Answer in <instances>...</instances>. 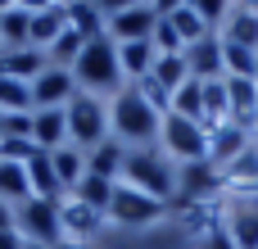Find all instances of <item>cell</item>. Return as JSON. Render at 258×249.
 <instances>
[{
	"label": "cell",
	"instance_id": "obj_1",
	"mask_svg": "<svg viewBox=\"0 0 258 249\" xmlns=\"http://www.w3.org/2000/svg\"><path fill=\"white\" fill-rule=\"evenodd\" d=\"M159 132H163V113L150 109V100L136 86H122L109 100V136L118 145H127V150H154Z\"/></svg>",
	"mask_w": 258,
	"mask_h": 249
},
{
	"label": "cell",
	"instance_id": "obj_35",
	"mask_svg": "<svg viewBox=\"0 0 258 249\" xmlns=\"http://www.w3.org/2000/svg\"><path fill=\"white\" fill-rule=\"evenodd\" d=\"M200 245H204V249H236V245H231V236H227V227H218V231H209V236H204Z\"/></svg>",
	"mask_w": 258,
	"mask_h": 249
},
{
	"label": "cell",
	"instance_id": "obj_20",
	"mask_svg": "<svg viewBox=\"0 0 258 249\" xmlns=\"http://www.w3.org/2000/svg\"><path fill=\"white\" fill-rule=\"evenodd\" d=\"M45 68H50V59H45V50H36V45H23V50H5V54H0V73H5V77H18V82L41 77Z\"/></svg>",
	"mask_w": 258,
	"mask_h": 249
},
{
	"label": "cell",
	"instance_id": "obj_28",
	"mask_svg": "<svg viewBox=\"0 0 258 249\" xmlns=\"http://www.w3.org/2000/svg\"><path fill=\"white\" fill-rule=\"evenodd\" d=\"M150 77H154V82H159L168 95H172V91H181V86L190 82V73H186V54H159Z\"/></svg>",
	"mask_w": 258,
	"mask_h": 249
},
{
	"label": "cell",
	"instance_id": "obj_41",
	"mask_svg": "<svg viewBox=\"0 0 258 249\" xmlns=\"http://www.w3.org/2000/svg\"><path fill=\"white\" fill-rule=\"evenodd\" d=\"M254 82H258V73H254Z\"/></svg>",
	"mask_w": 258,
	"mask_h": 249
},
{
	"label": "cell",
	"instance_id": "obj_23",
	"mask_svg": "<svg viewBox=\"0 0 258 249\" xmlns=\"http://www.w3.org/2000/svg\"><path fill=\"white\" fill-rule=\"evenodd\" d=\"M50 168H54V177H59V186H63V195H68V191H77V181L86 177V150L63 145V150L50 154Z\"/></svg>",
	"mask_w": 258,
	"mask_h": 249
},
{
	"label": "cell",
	"instance_id": "obj_18",
	"mask_svg": "<svg viewBox=\"0 0 258 249\" xmlns=\"http://www.w3.org/2000/svg\"><path fill=\"white\" fill-rule=\"evenodd\" d=\"M163 18H168L172 32L181 36V45H195V41L213 36V27L204 23V14L195 9V0H186V5H163Z\"/></svg>",
	"mask_w": 258,
	"mask_h": 249
},
{
	"label": "cell",
	"instance_id": "obj_42",
	"mask_svg": "<svg viewBox=\"0 0 258 249\" xmlns=\"http://www.w3.org/2000/svg\"><path fill=\"white\" fill-rule=\"evenodd\" d=\"M254 145H258V136H254Z\"/></svg>",
	"mask_w": 258,
	"mask_h": 249
},
{
	"label": "cell",
	"instance_id": "obj_29",
	"mask_svg": "<svg viewBox=\"0 0 258 249\" xmlns=\"http://www.w3.org/2000/svg\"><path fill=\"white\" fill-rule=\"evenodd\" d=\"M172 113L177 118H190V122H204V82H186L181 91H172Z\"/></svg>",
	"mask_w": 258,
	"mask_h": 249
},
{
	"label": "cell",
	"instance_id": "obj_3",
	"mask_svg": "<svg viewBox=\"0 0 258 249\" xmlns=\"http://www.w3.org/2000/svg\"><path fill=\"white\" fill-rule=\"evenodd\" d=\"M122 181L145 191L150 200L159 204H177V163L163 154V150H127V163H122Z\"/></svg>",
	"mask_w": 258,
	"mask_h": 249
},
{
	"label": "cell",
	"instance_id": "obj_19",
	"mask_svg": "<svg viewBox=\"0 0 258 249\" xmlns=\"http://www.w3.org/2000/svg\"><path fill=\"white\" fill-rule=\"evenodd\" d=\"M154 59H159V50H154V41H132V45H118V68H122V77H127V86H136V82H145V77L154 73Z\"/></svg>",
	"mask_w": 258,
	"mask_h": 249
},
{
	"label": "cell",
	"instance_id": "obj_39",
	"mask_svg": "<svg viewBox=\"0 0 258 249\" xmlns=\"http://www.w3.org/2000/svg\"><path fill=\"white\" fill-rule=\"evenodd\" d=\"M23 249H54V245H36V240H23Z\"/></svg>",
	"mask_w": 258,
	"mask_h": 249
},
{
	"label": "cell",
	"instance_id": "obj_31",
	"mask_svg": "<svg viewBox=\"0 0 258 249\" xmlns=\"http://www.w3.org/2000/svg\"><path fill=\"white\" fill-rule=\"evenodd\" d=\"M0 113H32V86L0 73Z\"/></svg>",
	"mask_w": 258,
	"mask_h": 249
},
{
	"label": "cell",
	"instance_id": "obj_8",
	"mask_svg": "<svg viewBox=\"0 0 258 249\" xmlns=\"http://www.w3.org/2000/svg\"><path fill=\"white\" fill-rule=\"evenodd\" d=\"M159 18H163V5H118L109 9L104 32L113 36V45H132V41H150Z\"/></svg>",
	"mask_w": 258,
	"mask_h": 249
},
{
	"label": "cell",
	"instance_id": "obj_32",
	"mask_svg": "<svg viewBox=\"0 0 258 249\" xmlns=\"http://www.w3.org/2000/svg\"><path fill=\"white\" fill-rule=\"evenodd\" d=\"M218 41H222V36H218ZM222 68H227V77H254L258 73V50L227 45V41H222Z\"/></svg>",
	"mask_w": 258,
	"mask_h": 249
},
{
	"label": "cell",
	"instance_id": "obj_30",
	"mask_svg": "<svg viewBox=\"0 0 258 249\" xmlns=\"http://www.w3.org/2000/svg\"><path fill=\"white\" fill-rule=\"evenodd\" d=\"M73 200H82V204H91V209H100V213H109V200H113V181H104V177H95V172H86L82 181H77V191H68Z\"/></svg>",
	"mask_w": 258,
	"mask_h": 249
},
{
	"label": "cell",
	"instance_id": "obj_2",
	"mask_svg": "<svg viewBox=\"0 0 258 249\" xmlns=\"http://www.w3.org/2000/svg\"><path fill=\"white\" fill-rule=\"evenodd\" d=\"M73 82H77L82 95H95V100H113V95L127 86V77H122V68H118V45H113L109 32L82 45V54H77V64H73Z\"/></svg>",
	"mask_w": 258,
	"mask_h": 249
},
{
	"label": "cell",
	"instance_id": "obj_5",
	"mask_svg": "<svg viewBox=\"0 0 258 249\" xmlns=\"http://www.w3.org/2000/svg\"><path fill=\"white\" fill-rule=\"evenodd\" d=\"M109 141V100H95V95H82L68 104V145L77 150H95Z\"/></svg>",
	"mask_w": 258,
	"mask_h": 249
},
{
	"label": "cell",
	"instance_id": "obj_38",
	"mask_svg": "<svg viewBox=\"0 0 258 249\" xmlns=\"http://www.w3.org/2000/svg\"><path fill=\"white\" fill-rule=\"evenodd\" d=\"M54 249H91V245H82V240H59Z\"/></svg>",
	"mask_w": 258,
	"mask_h": 249
},
{
	"label": "cell",
	"instance_id": "obj_24",
	"mask_svg": "<svg viewBox=\"0 0 258 249\" xmlns=\"http://www.w3.org/2000/svg\"><path fill=\"white\" fill-rule=\"evenodd\" d=\"M63 9H68V27H73L82 41L104 36V27H109V9H100V5H63Z\"/></svg>",
	"mask_w": 258,
	"mask_h": 249
},
{
	"label": "cell",
	"instance_id": "obj_16",
	"mask_svg": "<svg viewBox=\"0 0 258 249\" xmlns=\"http://www.w3.org/2000/svg\"><path fill=\"white\" fill-rule=\"evenodd\" d=\"M227 104H231V122L249 127L258 122V82L254 77H227Z\"/></svg>",
	"mask_w": 258,
	"mask_h": 249
},
{
	"label": "cell",
	"instance_id": "obj_7",
	"mask_svg": "<svg viewBox=\"0 0 258 249\" xmlns=\"http://www.w3.org/2000/svg\"><path fill=\"white\" fill-rule=\"evenodd\" d=\"M14 227H18L23 240H36V245H59L63 240V231H59V204L36 200V195L14 209Z\"/></svg>",
	"mask_w": 258,
	"mask_h": 249
},
{
	"label": "cell",
	"instance_id": "obj_11",
	"mask_svg": "<svg viewBox=\"0 0 258 249\" xmlns=\"http://www.w3.org/2000/svg\"><path fill=\"white\" fill-rule=\"evenodd\" d=\"M68 32V9L63 5H32V27H27V45L50 50L59 36Z\"/></svg>",
	"mask_w": 258,
	"mask_h": 249
},
{
	"label": "cell",
	"instance_id": "obj_27",
	"mask_svg": "<svg viewBox=\"0 0 258 249\" xmlns=\"http://www.w3.org/2000/svg\"><path fill=\"white\" fill-rule=\"evenodd\" d=\"M222 122H231V104H227V77H213V82H204V127L213 132V127H222Z\"/></svg>",
	"mask_w": 258,
	"mask_h": 249
},
{
	"label": "cell",
	"instance_id": "obj_22",
	"mask_svg": "<svg viewBox=\"0 0 258 249\" xmlns=\"http://www.w3.org/2000/svg\"><path fill=\"white\" fill-rule=\"evenodd\" d=\"M32 27V5H0V41L5 50H23Z\"/></svg>",
	"mask_w": 258,
	"mask_h": 249
},
{
	"label": "cell",
	"instance_id": "obj_37",
	"mask_svg": "<svg viewBox=\"0 0 258 249\" xmlns=\"http://www.w3.org/2000/svg\"><path fill=\"white\" fill-rule=\"evenodd\" d=\"M5 227H14V209H9V204L0 200V231H5Z\"/></svg>",
	"mask_w": 258,
	"mask_h": 249
},
{
	"label": "cell",
	"instance_id": "obj_14",
	"mask_svg": "<svg viewBox=\"0 0 258 249\" xmlns=\"http://www.w3.org/2000/svg\"><path fill=\"white\" fill-rule=\"evenodd\" d=\"M186 73H190L195 82L227 77V68H222V41H218V32H213V36H204V41H195V45H186Z\"/></svg>",
	"mask_w": 258,
	"mask_h": 249
},
{
	"label": "cell",
	"instance_id": "obj_33",
	"mask_svg": "<svg viewBox=\"0 0 258 249\" xmlns=\"http://www.w3.org/2000/svg\"><path fill=\"white\" fill-rule=\"evenodd\" d=\"M0 141H32V113H0Z\"/></svg>",
	"mask_w": 258,
	"mask_h": 249
},
{
	"label": "cell",
	"instance_id": "obj_34",
	"mask_svg": "<svg viewBox=\"0 0 258 249\" xmlns=\"http://www.w3.org/2000/svg\"><path fill=\"white\" fill-rule=\"evenodd\" d=\"M150 41H154V50H159V54H186V45H181V36L172 32V23H168V18H159V23H154V36H150Z\"/></svg>",
	"mask_w": 258,
	"mask_h": 249
},
{
	"label": "cell",
	"instance_id": "obj_12",
	"mask_svg": "<svg viewBox=\"0 0 258 249\" xmlns=\"http://www.w3.org/2000/svg\"><path fill=\"white\" fill-rule=\"evenodd\" d=\"M254 145V132L249 127H240V122H222V127H213L209 132V168H222V163H231L240 150H249Z\"/></svg>",
	"mask_w": 258,
	"mask_h": 249
},
{
	"label": "cell",
	"instance_id": "obj_9",
	"mask_svg": "<svg viewBox=\"0 0 258 249\" xmlns=\"http://www.w3.org/2000/svg\"><path fill=\"white\" fill-rule=\"evenodd\" d=\"M32 86V109H68L77 100V82H73V68H45L41 77L27 82Z\"/></svg>",
	"mask_w": 258,
	"mask_h": 249
},
{
	"label": "cell",
	"instance_id": "obj_40",
	"mask_svg": "<svg viewBox=\"0 0 258 249\" xmlns=\"http://www.w3.org/2000/svg\"><path fill=\"white\" fill-rule=\"evenodd\" d=\"M0 54H5V41H0Z\"/></svg>",
	"mask_w": 258,
	"mask_h": 249
},
{
	"label": "cell",
	"instance_id": "obj_26",
	"mask_svg": "<svg viewBox=\"0 0 258 249\" xmlns=\"http://www.w3.org/2000/svg\"><path fill=\"white\" fill-rule=\"evenodd\" d=\"M0 200L9 209H18L23 200H32V181H27V168L23 163H5L0 159Z\"/></svg>",
	"mask_w": 258,
	"mask_h": 249
},
{
	"label": "cell",
	"instance_id": "obj_15",
	"mask_svg": "<svg viewBox=\"0 0 258 249\" xmlns=\"http://www.w3.org/2000/svg\"><path fill=\"white\" fill-rule=\"evenodd\" d=\"M32 141L54 154L68 145V109H32Z\"/></svg>",
	"mask_w": 258,
	"mask_h": 249
},
{
	"label": "cell",
	"instance_id": "obj_10",
	"mask_svg": "<svg viewBox=\"0 0 258 249\" xmlns=\"http://www.w3.org/2000/svg\"><path fill=\"white\" fill-rule=\"evenodd\" d=\"M104 222H109V213H100V209L73 200V195L59 200V231H63V240H82V245H91V240L100 236Z\"/></svg>",
	"mask_w": 258,
	"mask_h": 249
},
{
	"label": "cell",
	"instance_id": "obj_6",
	"mask_svg": "<svg viewBox=\"0 0 258 249\" xmlns=\"http://www.w3.org/2000/svg\"><path fill=\"white\" fill-rule=\"evenodd\" d=\"M168 218V204L150 200L145 191L127 186V181H113V200H109V222L113 227H150V222H163Z\"/></svg>",
	"mask_w": 258,
	"mask_h": 249
},
{
	"label": "cell",
	"instance_id": "obj_36",
	"mask_svg": "<svg viewBox=\"0 0 258 249\" xmlns=\"http://www.w3.org/2000/svg\"><path fill=\"white\" fill-rule=\"evenodd\" d=\"M0 249H23V236H18V227H5V231H0Z\"/></svg>",
	"mask_w": 258,
	"mask_h": 249
},
{
	"label": "cell",
	"instance_id": "obj_17",
	"mask_svg": "<svg viewBox=\"0 0 258 249\" xmlns=\"http://www.w3.org/2000/svg\"><path fill=\"white\" fill-rule=\"evenodd\" d=\"M222 209H227L222 227H227L231 245L236 249H258V204H222Z\"/></svg>",
	"mask_w": 258,
	"mask_h": 249
},
{
	"label": "cell",
	"instance_id": "obj_4",
	"mask_svg": "<svg viewBox=\"0 0 258 249\" xmlns=\"http://www.w3.org/2000/svg\"><path fill=\"white\" fill-rule=\"evenodd\" d=\"M159 150H163L177 168L209 163V127H204V122H190V118L168 113V118H163V132H159Z\"/></svg>",
	"mask_w": 258,
	"mask_h": 249
},
{
	"label": "cell",
	"instance_id": "obj_21",
	"mask_svg": "<svg viewBox=\"0 0 258 249\" xmlns=\"http://www.w3.org/2000/svg\"><path fill=\"white\" fill-rule=\"evenodd\" d=\"M122 163H127V145H118L113 136L86 154V172H95L104 181H122Z\"/></svg>",
	"mask_w": 258,
	"mask_h": 249
},
{
	"label": "cell",
	"instance_id": "obj_25",
	"mask_svg": "<svg viewBox=\"0 0 258 249\" xmlns=\"http://www.w3.org/2000/svg\"><path fill=\"white\" fill-rule=\"evenodd\" d=\"M27 181H32V195H36V200H50V204L63 200V186H59V177H54V168H50V154H36V159L27 163Z\"/></svg>",
	"mask_w": 258,
	"mask_h": 249
},
{
	"label": "cell",
	"instance_id": "obj_13",
	"mask_svg": "<svg viewBox=\"0 0 258 249\" xmlns=\"http://www.w3.org/2000/svg\"><path fill=\"white\" fill-rule=\"evenodd\" d=\"M218 36H222L227 45L258 50V5H227V18H222Z\"/></svg>",
	"mask_w": 258,
	"mask_h": 249
}]
</instances>
